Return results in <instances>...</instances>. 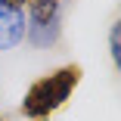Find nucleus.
<instances>
[{"label": "nucleus", "instance_id": "1", "mask_svg": "<svg viewBox=\"0 0 121 121\" xmlns=\"http://www.w3.org/2000/svg\"><path fill=\"white\" fill-rule=\"evenodd\" d=\"M84 78V68L78 62L71 65H59L53 68L50 75L37 78L28 90H25V99H22V115H25L28 121H47L53 112H59L65 106V99L71 93H75V87L81 84Z\"/></svg>", "mask_w": 121, "mask_h": 121}, {"label": "nucleus", "instance_id": "2", "mask_svg": "<svg viewBox=\"0 0 121 121\" xmlns=\"http://www.w3.org/2000/svg\"><path fill=\"white\" fill-rule=\"evenodd\" d=\"M25 40V9L0 0V53L13 50Z\"/></svg>", "mask_w": 121, "mask_h": 121}, {"label": "nucleus", "instance_id": "3", "mask_svg": "<svg viewBox=\"0 0 121 121\" xmlns=\"http://www.w3.org/2000/svg\"><path fill=\"white\" fill-rule=\"evenodd\" d=\"M62 0H31L25 25H47V22H62Z\"/></svg>", "mask_w": 121, "mask_h": 121}, {"label": "nucleus", "instance_id": "4", "mask_svg": "<svg viewBox=\"0 0 121 121\" xmlns=\"http://www.w3.org/2000/svg\"><path fill=\"white\" fill-rule=\"evenodd\" d=\"M59 31H62V22H47V25H25V37L34 43V47H50L59 40Z\"/></svg>", "mask_w": 121, "mask_h": 121}, {"label": "nucleus", "instance_id": "5", "mask_svg": "<svg viewBox=\"0 0 121 121\" xmlns=\"http://www.w3.org/2000/svg\"><path fill=\"white\" fill-rule=\"evenodd\" d=\"M109 47H112V62H121V25H112L109 31Z\"/></svg>", "mask_w": 121, "mask_h": 121}, {"label": "nucleus", "instance_id": "6", "mask_svg": "<svg viewBox=\"0 0 121 121\" xmlns=\"http://www.w3.org/2000/svg\"><path fill=\"white\" fill-rule=\"evenodd\" d=\"M6 3H9V6H19V9H25V6L31 3V0H6Z\"/></svg>", "mask_w": 121, "mask_h": 121}, {"label": "nucleus", "instance_id": "7", "mask_svg": "<svg viewBox=\"0 0 121 121\" xmlns=\"http://www.w3.org/2000/svg\"><path fill=\"white\" fill-rule=\"evenodd\" d=\"M0 121H3V118H0Z\"/></svg>", "mask_w": 121, "mask_h": 121}]
</instances>
